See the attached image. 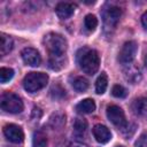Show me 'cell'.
<instances>
[{"mask_svg": "<svg viewBox=\"0 0 147 147\" xmlns=\"http://www.w3.org/2000/svg\"><path fill=\"white\" fill-rule=\"evenodd\" d=\"M123 74H124L125 79L131 84H137L141 80V71H140L139 67H137L134 64H131V63L127 64L124 68Z\"/></svg>", "mask_w": 147, "mask_h": 147, "instance_id": "obj_10", "label": "cell"}, {"mask_svg": "<svg viewBox=\"0 0 147 147\" xmlns=\"http://www.w3.org/2000/svg\"><path fill=\"white\" fill-rule=\"evenodd\" d=\"M48 82V76L44 72H29L24 79H23V86L24 88L30 92V93H34L41 88H44L46 86Z\"/></svg>", "mask_w": 147, "mask_h": 147, "instance_id": "obj_3", "label": "cell"}, {"mask_svg": "<svg viewBox=\"0 0 147 147\" xmlns=\"http://www.w3.org/2000/svg\"><path fill=\"white\" fill-rule=\"evenodd\" d=\"M121 16H122V10H121L119 7H116V6H110V7L106 8L102 11L103 23L109 29L116 26V24L118 23Z\"/></svg>", "mask_w": 147, "mask_h": 147, "instance_id": "obj_7", "label": "cell"}, {"mask_svg": "<svg viewBox=\"0 0 147 147\" xmlns=\"http://www.w3.org/2000/svg\"><path fill=\"white\" fill-rule=\"evenodd\" d=\"M145 65H146V68H147V56L145 57Z\"/></svg>", "mask_w": 147, "mask_h": 147, "instance_id": "obj_29", "label": "cell"}, {"mask_svg": "<svg viewBox=\"0 0 147 147\" xmlns=\"http://www.w3.org/2000/svg\"><path fill=\"white\" fill-rule=\"evenodd\" d=\"M75 8V5L70 2H60L55 7V13L61 20H67L74 14Z\"/></svg>", "mask_w": 147, "mask_h": 147, "instance_id": "obj_12", "label": "cell"}, {"mask_svg": "<svg viewBox=\"0 0 147 147\" xmlns=\"http://www.w3.org/2000/svg\"><path fill=\"white\" fill-rule=\"evenodd\" d=\"M65 123V115L63 113H55L49 118V124L53 129L61 127Z\"/></svg>", "mask_w": 147, "mask_h": 147, "instance_id": "obj_20", "label": "cell"}, {"mask_svg": "<svg viewBox=\"0 0 147 147\" xmlns=\"http://www.w3.org/2000/svg\"><path fill=\"white\" fill-rule=\"evenodd\" d=\"M137 51H138V45L136 41H133V40L126 41L122 46V48L118 53V61L122 64H126V65L130 64L134 60Z\"/></svg>", "mask_w": 147, "mask_h": 147, "instance_id": "obj_6", "label": "cell"}, {"mask_svg": "<svg viewBox=\"0 0 147 147\" xmlns=\"http://www.w3.org/2000/svg\"><path fill=\"white\" fill-rule=\"evenodd\" d=\"M3 134L10 142H14V144H20L24 139L23 130L16 124H7V125H5L3 126Z\"/></svg>", "mask_w": 147, "mask_h": 147, "instance_id": "obj_8", "label": "cell"}, {"mask_svg": "<svg viewBox=\"0 0 147 147\" xmlns=\"http://www.w3.org/2000/svg\"><path fill=\"white\" fill-rule=\"evenodd\" d=\"M87 130V122L83 118H76L74 122V132L76 136L82 137Z\"/></svg>", "mask_w": 147, "mask_h": 147, "instance_id": "obj_19", "label": "cell"}, {"mask_svg": "<svg viewBox=\"0 0 147 147\" xmlns=\"http://www.w3.org/2000/svg\"><path fill=\"white\" fill-rule=\"evenodd\" d=\"M57 147H87V146L79 141H65L60 144Z\"/></svg>", "mask_w": 147, "mask_h": 147, "instance_id": "obj_25", "label": "cell"}, {"mask_svg": "<svg viewBox=\"0 0 147 147\" xmlns=\"http://www.w3.org/2000/svg\"><path fill=\"white\" fill-rule=\"evenodd\" d=\"M107 117L119 130H123L127 125V122L125 119L124 111L122 110V108H119L116 105H111V106H108L107 107Z\"/></svg>", "mask_w": 147, "mask_h": 147, "instance_id": "obj_5", "label": "cell"}, {"mask_svg": "<svg viewBox=\"0 0 147 147\" xmlns=\"http://www.w3.org/2000/svg\"><path fill=\"white\" fill-rule=\"evenodd\" d=\"M44 45L48 52V67L52 70H60L64 65L67 40L59 33H47L44 38Z\"/></svg>", "mask_w": 147, "mask_h": 147, "instance_id": "obj_1", "label": "cell"}, {"mask_svg": "<svg viewBox=\"0 0 147 147\" xmlns=\"http://www.w3.org/2000/svg\"><path fill=\"white\" fill-rule=\"evenodd\" d=\"M111 94L115 96V98H125L127 92H126V88L122 85H114L113 90H111Z\"/></svg>", "mask_w": 147, "mask_h": 147, "instance_id": "obj_24", "label": "cell"}, {"mask_svg": "<svg viewBox=\"0 0 147 147\" xmlns=\"http://www.w3.org/2000/svg\"><path fill=\"white\" fill-rule=\"evenodd\" d=\"M1 108L7 113L17 114L23 110V102L18 95L6 92L1 95Z\"/></svg>", "mask_w": 147, "mask_h": 147, "instance_id": "obj_4", "label": "cell"}, {"mask_svg": "<svg viewBox=\"0 0 147 147\" xmlns=\"http://www.w3.org/2000/svg\"><path fill=\"white\" fill-rule=\"evenodd\" d=\"M71 84H72L74 90L77 91V92H79V93L85 92L88 88V82H87V79L84 78V77H80V76L75 77Z\"/></svg>", "mask_w": 147, "mask_h": 147, "instance_id": "obj_16", "label": "cell"}, {"mask_svg": "<svg viewBox=\"0 0 147 147\" xmlns=\"http://www.w3.org/2000/svg\"><path fill=\"white\" fill-rule=\"evenodd\" d=\"M32 146L33 147H46L47 146V137L42 131H36L33 133Z\"/></svg>", "mask_w": 147, "mask_h": 147, "instance_id": "obj_17", "label": "cell"}, {"mask_svg": "<svg viewBox=\"0 0 147 147\" xmlns=\"http://www.w3.org/2000/svg\"><path fill=\"white\" fill-rule=\"evenodd\" d=\"M13 76H14V70H13V69H10V68H5V67H2V68L0 69V82H1L2 84L9 82V80L13 78Z\"/></svg>", "mask_w": 147, "mask_h": 147, "instance_id": "obj_22", "label": "cell"}, {"mask_svg": "<svg viewBox=\"0 0 147 147\" xmlns=\"http://www.w3.org/2000/svg\"><path fill=\"white\" fill-rule=\"evenodd\" d=\"M132 109L139 117L147 121V96L138 98L132 103Z\"/></svg>", "mask_w": 147, "mask_h": 147, "instance_id": "obj_13", "label": "cell"}, {"mask_svg": "<svg viewBox=\"0 0 147 147\" xmlns=\"http://www.w3.org/2000/svg\"><path fill=\"white\" fill-rule=\"evenodd\" d=\"M141 23H142L144 28L147 30V11H145L144 15L141 16Z\"/></svg>", "mask_w": 147, "mask_h": 147, "instance_id": "obj_28", "label": "cell"}, {"mask_svg": "<svg viewBox=\"0 0 147 147\" xmlns=\"http://www.w3.org/2000/svg\"><path fill=\"white\" fill-rule=\"evenodd\" d=\"M49 94L53 99H62V98L65 96V90L61 85H54L51 88Z\"/></svg>", "mask_w": 147, "mask_h": 147, "instance_id": "obj_23", "label": "cell"}, {"mask_svg": "<svg viewBox=\"0 0 147 147\" xmlns=\"http://www.w3.org/2000/svg\"><path fill=\"white\" fill-rule=\"evenodd\" d=\"M77 62L80 67V69L87 74L93 75L98 71L100 65V57L95 49L83 47L77 53Z\"/></svg>", "mask_w": 147, "mask_h": 147, "instance_id": "obj_2", "label": "cell"}, {"mask_svg": "<svg viewBox=\"0 0 147 147\" xmlns=\"http://www.w3.org/2000/svg\"><path fill=\"white\" fill-rule=\"evenodd\" d=\"M84 25H85V28H86L87 31H91V32L94 31L95 28L98 26V20H96V17L94 15H92V14L86 15L85 16V20H84Z\"/></svg>", "mask_w": 147, "mask_h": 147, "instance_id": "obj_21", "label": "cell"}, {"mask_svg": "<svg viewBox=\"0 0 147 147\" xmlns=\"http://www.w3.org/2000/svg\"><path fill=\"white\" fill-rule=\"evenodd\" d=\"M107 86H108V78H107V75L105 72H102L96 82H95V91L98 94H103L105 91L107 90Z\"/></svg>", "mask_w": 147, "mask_h": 147, "instance_id": "obj_18", "label": "cell"}, {"mask_svg": "<svg viewBox=\"0 0 147 147\" xmlns=\"http://www.w3.org/2000/svg\"><path fill=\"white\" fill-rule=\"evenodd\" d=\"M92 132H93L95 140L100 144H106L111 139V133H110L109 129L102 124H96L93 127Z\"/></svg>", "mask_w": 147, "mask_h": 147, "instance_id": "obj_11", "label": "cell"}, {"mask_svg": "<svg viewBox=\"0 0 147 147\" xmlns=\"http://www.w3.org/2000/svg\"><path fill=\"white\" fill-rule=\"evenodd\" d=\"M1 45H0V52H1V55H6L8 54L11 49H13V46H14V42H13V39L5 34V33H1Z\"/></svg>", "mask_w": 147, "mask_h": 147, "instance_id": "obj_15", "label": "cell"}, {"mask_svg": "<svg viewBox=\"0 0 147 147\" xmlns=\"http://www.w3.org/2000/svg\"><path fill=\"white\" fill-rule=\"evenodd\" d=\"M31 117H32V119H39L41 117V110L39 108H33Z\"/></svg>", "mask_w": 147, "mask_h": 147, "instance_id": "obj_27", "label": "cell"}, {"mask_svg": "<svg viewBox=\"0 0 147 147\" xmlns=\"http://www.w3.org/2000/svg\"><path fill=\"white\" fill-rule=\"evenodd\" d=\"M76 110L79 114H91L95 110V103L92 99H84L76 106Z\"/></svg>", "mask_w": 147, "mask_h": 147, "instance_id": "obj_14", "label": "cell"}, {"mask_svg": "<svg viewBox=\"0 0 147 147\" xmlns=\"http://www.w3.org/2000/svg\"><path fill=\"white\" fill-rule=\"evenodd\" d=\"M136 147H147V133H142L134 144Z\"/></svg>", "mask_w": 147, "mask_h": 147, "instance_id": "obj_26", "label": "cell"}, {"mask_svg": "<svg viewBox=\"0 0 147 147\" xmlns=\"http://www.w3.org/2000/svg\"><path fill=\"white\" fill-rule=\"evenodd\" d=\"M22 55V59L24 61L25 64L28 65H31V67H38L41 62V57L38 53L37 49L34 48H31V47H26L22 51L21 53Z\"/></svg>", "mask_w": 147, "mask_h": 147, "instance_id": "obj_9", "label": "cell"}, {"mask_svg": "<svg viewBox=\"0 0 147 147\" xmlns=\"http://www.w3.org/2000/svg\"><path fill=\"white\" fill-rule=\"evenodd\" d=\"M118 147H122V146H118Z\"/></svg>", "mask_w": 147, "mask_h": 147, "instance_id": "obj_30", "label": "cell"}]
</instances>
